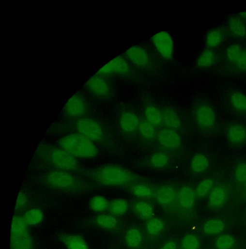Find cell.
Masks as SVG:
<instances>
[{
	"instance_id": "6da1fadb",
	"label": "cell",
	"mask_w": 246,
	"mask_h": 249,
	"mask_svg": "<svg viewBox=\"0 0 246 249\" xmlns=\"http://www.w3.org/2000/svg\"><path fill=\"white\" fill-rule=\"evenodd\" d=\"M91 179L100 185L108 187L128 186L138 180L136 175L130 171L114 165H103L91 170Z\"/></svg>"
},
{
	"instance_id": "7a4b0ae2",
	"label": "cell",
	"mask_w": 246,
	"mask_h": 249,
	"mask_svg": "<svg viewBox=\"0 0 246 249\" xmlns=\"http://www.w3.org/2000/svg\"><path fill=\"white\" fill-rule=\"evenodd\" d=\"M41 182L50 189L71 193L84 192L89 187L85 181L72 172L58 170L45 173L41 178Z\"/></svg>"
},
{
	"instance_id": "3957f363",
	"label": "cell",
	"mask_w": 246,
	"mask_h": 249,
	"mask_svg": "<svg viewBox=\"0 0 246 249\" xmlns=\"http://www.w3.org/2000/svg\"><path fill=\"white\" fill-rule=\"evenodd\" d=\"M59 147L77 159L93 158L98 154V149L94 143L77 132L61 138Z\"/></svg>"
},
{
	"instance_id": "277c9868",
	"label": "cell",
	"mask_w": 246,
	"mask_h": 249,
	"mask_svg": "<svg viewBox=\"0 0 246 249\" xmlns=\"http://www.w3.org/2000/svg\"><path fill=\"white\" fill-rule=\"evenodd\" d=\"M38 154L54 170L73 172L80 169L77 159L59 147L45 146L40 148Z\"/></svg>"
},
{
	"instance_id": "5b68a950",
	"label": "cell",
	"mask_w": 246,
	"mask_h": 249,
	"mask_svg": "<svg viewBox=\"0 0 246 249\" xmlns=\"http://www.w3.org/2000/svg\"><path fill=\"white\" fill-rule=\"evenodd\" d=\"M29 226L23 217H14L11 228V249H34V242Z\"/></svg>"
},
{
	"instance_id": "8992f818",
	"label": "cell",
	"mask_w": 246,
	"mask_h": 249,
	"mask_svg": "<svg viewBox=\"0 0 246 249\" xmlns=\"http://www.w3.org/2000/svg\"><path fill=\"white\" fill-rule=\"evenodd\" d=\"M75 126L78 133L93 143L103 140L102 128L100 124L94 119L84 117L76 120Z\"/></svg>"
},
{
	"instance_id": "52a82bcc",
	"label": "cell",
	"mask_w": 246,
	"mask_h": 249,
	"mask_svg": "<svg viewBox=\"0 0 246 249\" xmlns=\"http://www.w3.org/2000/svg\"><path fill=\"white\" fill-rule=\"evenodd\" d=\"M88 110L87 102L80 93H76L66 102L63 109L64 115L76 120L85 117Z\"/></svg>"
},
{
	"instance_id": "ba28073f",
	"label": "cell",
	"mask_w": 246,
	"mask_h": 249,
	"mask_svg": "<svg viewBox=\"0 0 246 249\" xmlns=\"http://www.w3.org/2000/svg\"><path fill=\"white\" fill-rule=\"evenodd\" d=\"M132 70L127 60L119 56L104 65L96 74L106 78L112 76H127L131 74Z\"/></svg>"
},
{
	"instance_id": "9c48e42d",
	"label": "cell",
	"mask_w": 246,
	"mask_h": 249,
	"mask_svg": "<svg viewBox=\"0 0 246 249\" xmlns=\"http://www.w3.org/2000/svg\"><path fill=\"white\" fill-rule=\"evenodd\" d=\"M87 90L93 95L99 98H107L111 94L112 89L106 78L95 74L86 83Z\"/></svg>"
},
{
	"instance_id": "30bf717a",
	"label": "cell",
	"mask_w": 246,
	"mask_h": 249,
	"mask_svg": "<svg viewBox=\"0 0 246 249\" xmlns=\"http://www.w3.org/2000/svg\"><path fill=\"white\" fill-rule=\"evenodd\" d=\"M152 41L157 51L163 58L167 60L172 58L174 51L173 42L168 32H160L152 37Z\"/></svg>"
},
{
	"instance_id": "8fae6325",
	"label": "cell",
	"mask_w": 246,
	"mask_h": 249,
	"mask_svg": "<svg viewBox=\"0 0 246 249\" xmlns=\"http://www.w3.org/2000/svg\"><path fill=\"white\" fill-rule=\"evenodd\" d=\"M128 60L135 66L142 69H149L152 66V61L148 53L142 47L134 46L125 53Z\"/></svg>"
},
{
	"instance_id": "7c38bea8",
	"label": "cell",
	"mask_w": 246,
	"mask_h": 249,
	"mask_svg": "<svg viewBox=\"0 0 246 249\" xmlns=\"http://www.w3.org/2000/svg\"><path fill=\"white\" fill-rule=\"evenodd\" d=\"M196 118L199 125L206 130L212 129L216 121L214 110L207 105H201L197 108Z\"/></svg>"
},
{
	"instance_id": "4fadbf2b",
	"label": "cell",
	"mask_w": 246,
	"mask_h": 249,
	"mask_svg": "<svg viewBox=\"0 0 246 249\" xmlns=\"http://www.w3.org/2000/svg\"><path fill=\"white\" fill-rule=\"evenodd\" d=\"M160 144L169 149H176L181 146V140L178 134L173 129H165L161 130L158 135Z\"/></svg>"
},
{
	"instance_id": "5bb4252c",
	"label": "cell",
	"mask_w": 246,
	"mask_h": 249,
	"mask_svg": "<svg viewBox=\"0 0 246 249\" xmlns=\"http://www.w3.org/2000/svg\"><path fill=\"white\" fill-rule=\"evenodd\" d=\"M227 199L225 188L221 186L213 187L209 193L208 205L212 209H219L224 206Z\"/></svg>"
},
{
	"instance_id": "9a60e30c",
	"label": "cell",
	"mask_w": 246,
	"mask_h": 249,
	"mask_svg": "<svg viewBox=\"0 0 246 249\" xmlns=\"http://www.w3.org/2000/svg\"><path fill=\"white\" fill-rule=\"evenodd\" d=\"M229 141L233 145L240 146L246 143V128L242 124H232L228 130Z\"/></svg>"
},
{
	"instance_id": "2e32d148",
	"label": "cell",
	"mask_w": 246,
	"mask_h": 249,
	"mask_svg": "<svg viewBox=\"0 0 246 249\" xmlns=\"http://www.w3.org/2000/svg\"><path fill=\"white\" fill-rule=\"evenodd\" d=\"M122 130L126 133L135 132L139 126V119L138 115L132 112H123L120 119Z\"/></svg>"
},
{
	"instance_id": "e0dca14e",
	"label": "cell",
	"mask_w": 246,
	"mask_h": 249,
	"mask_svg": "<svg viewBox=\"0 0 246 249\" xmlns=\"http://www.w3.org/2000/svg\"><path fill=\"white\" fill-rule=\"evenodd\" d=\"M59 238L68 249H89L87 242L81 236L62 233Z\"/></svg>"
},
{
	"instance_id": "ac0fdd59",
	"label": "cell",
	"mask_w": 246,
	"mask_h": 249,
	"mask_svg": "<svg viewBox=\"0 0 246 249\" xmlns=\"http://www.w3.org/2000/svg\"><path fill=\"white\" fill-rule=\"evenodd\" d=\"M155 196L159 203L162 205H168L174 202L177 195L173 187L168 186L158 189Z\"/></svg>"
},
{
	"instance_id": "d6986e66",
	"label": "cell",
	"mask_w": 246,
	"mask_h": 249,
	"mask_svg": "<svg viewBox=\"0 0 246 249\" xmlns=\"http://www.w3.org/2000/svg\"><path fill=\"white\" fill-rule=\"evenodd\" d=\"M178 200L181 207L190 209L193 207L195 203V193L190 187L182 188L178 195Z\"/></svg>"
},
{
	"instance_id": "ffe728a7",
	"label": "cell",
	"mask_w": 246,
	"mask_h": 249,
	"mask_svg": "<svg viewBox=\"0 0 246 249\" xmlns=\"http://www.w3.org/2000/svg\"><path fill=\"white\" fill-rule=\"evenodd\" d=\"M125 239L126 243L129 247L132 249L138 248L142 242V233L138 229L131 228L127 232Z\"/></svg>"
},
{
	"instance_id": "44dd1931",
	"label": "cell",
	"mask_w": 246,
	"mask_h": 249,
	"mask_svg": "<svg viewBox=\"0 0 246 249\" xmlns=\"http://www.w3.org/2000/svg\"><path fill=\"white\" fill-rule=\"evenodd\" d=\"M95 222L98 227L107 230H113L117 225V220L114 216L108 214L97 216L95 218Z\"/></svg>"
},
{
	"instance_id": "7402d4cb",
	"label": "cell",
	"mask_w": 246,
	"mask_h": 249,
	"mask_svg": "<svg viewBox=\"0 0 246 249\" xmlns=\"http://www.w3.org/2000/svg\"><path fill=\"white\" fill-rule=\"evenodd\" d=\"M23 218L29 226H36L43 221L44 214L40 209L31 208L26 212Z\"/></svg>"
},
{
	"instance_id": "603a6c76",
	"label": "cell",
	"mask_w": 246,
	"mask_h": 249,
	"mask_svg": "<svg viewBox=\"0 0 246 249\" xmlns=\"http://www.w3.org/2000/svg\"><path fill=\"white\" fill-rule=\"evenodd\" d=\"M163 121L171 129H177L181 126V121L178 114L172 109L167 108L163 111Z\"/></svg>"
},
{
	"instance_id": "cb8c5ba5",
	"label": "cell",
	"mask_w": 246,
	"mask_h": 249,
	"mask_svg": "<svg viewBox=\"0 0 246 249\" xmlns=\"http://www.w3.org/2000/svg\"><path fill=\"white\" fill-rule=\"evenodd\" d=\"M129 208L126 201L121 199H115L109 203L108 209L111 215L120 216L125 214Z\"/></svg>"
},
{
	"instance_id": "d4e9b609",
	"label": "cell",
	"mask_w": 246,
	"mask_h": 249,
	"mask_svg": "<svg viewBox=\"0 0 246 249\" xmlns=\"http://www.w3.org/2000/svg\"><path fill=\"white\" fill-rule=\"evenodd\" d=\"M225 228V223L219 219L207 221L203 225L204 232L209 235H215L222 233Z\"/></svg>"
},
{
	"instance_id": "484cf974",
	"label": "cell",
	"mask_w": 246,
	"mask_h": 249,
	"mask_svg": "<svg viewBox=\"0 0 246 249\" xmlns=\"http://www.w3.org/2000/svg\"><path fill=\"white\" fill-rule=\"evenodd\" d=\"M191 169L194 173H201L205 171L209 166L208 158L203 155H196L191 161Z\"/></svg>"
},
{
	"instance_id": "4316f807",
	"label": "cell",
	"mask_w": 246,
	"mask_h": 249,
	"mask_svg": "<svg viewBox=\"0 0 246 249\" xmlns=\"http://www.w3.org/2000/svg\"><path fill=\"white\" fill-rule=\"evenodd\" d=\"M135 210L138 217L143 220L151 218L154 213L153 206L144 202L137 203L135 206Z\"/></svg>"
},
{
	"instance_id": "83f0119b",
	"label": "cell",
	"mask_w": 246,
	"mask_h": 249,
	"mask_svg": "<svg viewBox=\"0 0 246 249\" xmlns=\"http://www.w3.org/2000/svg\"><path fill=\"white\" fill-rule=\"evenodd\" d=\"M147 121L154 125H159L163 121V113L154 106L148 107L145 111Z\"/></svg>"
},
{
	"instance_id": "f1b7e54d",
	"label": "cell",
	"mask_w": 246,
	"mask_h": 249,
	"mask_svg": "<svg viewBox=\"0 0 246 249\" xmlns=\"http://www.w3.org/2000/svg\"><path fill=\"white\" fill-rule=\"evenodd\" d=\"M108 205L107 199L100 195L93 197L89 203L90 209L95 212H104L108 209Z\"/></svg>"
},
{
	"instance_id": "f546056e",
	"label": "cell",
	"mask_w": 246,
	"mask_h": 249,
	"mask_svg": "<svg viewBox=\"0 0 246 249\" xmlns=\"http://www.w3.org/2000/svg\"><path fill=\"white\" fill-rule=\"evenodd\" d=\"M200 245L199 238L191 233L184 235L181 241V249H200Z\"/></svg>"
},
{
	"instance_id": "4dcf8cb0",
	"label": "cell",
	"mask_w": 246,
	"mask_h": 249,
	"mask_svg": "<svg viewBox=\"0 0 246 249\" xmlns=\"http://www.w3.org/2000/svg\"><path fill=\"white\" fill-rule=\"evenodd\" d=\"M164 227V222L162 220L158 218H153L147 223L146 229L151 235H156L163 231Z\"/></svg>"
},
{
	"instance_id": "1f68e13d",
	"label": "cell",
	"mask_w": 246,
	"mask_h": 249,
	"mask_svg": "<svg viewBox=\"0 0 246 249\" xmlns=\"http://www.w3.org/2000/svg\"><path fill=\"white\" fill-rule=\"evenodd\" d=\"M231 102L237 110L246 111V96L243 93L237 92L233 93L231 97Z\"/></svg>"
},
{
	"instance_id": "d6a6232c",
	"label": "cell",
	"mask_w": 246,
	"mask_h": 249,
	"mask_svg": "<svg viewBox=\"0 0 246 249\" xmlns=\"http://www.w3.org/2000/svg\"><path fill=\"white\" fill-rule=\"evenodd\" d=\"M229 25L231 32L235 36L242 37L246 35V27L238 18H231L229 21Z\"/></svg>"
},
{
	"instance_id": "836d02e7",
	"label": "cell",
	"mask_w": 246,
	"mask_h": 249,
	"mask_svg": "<svg viewBox=\"0 0 246 249\" xmlns=\"http://www.w3.org/2000/svg\"><path fill=\"white\" fill-rule=\"evenodd\" d=\"M215 58V54L212 50H205L201 53L198 60V66L201 68L208 67L213 63Z\"/></svg>"
},
{
	"instance_id": "e575fe53",
	"label": "cell",
	"mask_w": 246,
	"mask_h": 249,
	"mask_svg": "<svg viewBox=\"0 0 246 249\" xmlns=\"http://www.w3.org/2000/svg\"><path fill=\"white\" fill-rule=\"evenodd\" d=\"M138 128L141 135L145 139H152L156 135L154 125L147 121L140 123Z\"/></svg>"
},
{
	"instance_id": "d590c367",
	"label": "cell",
	"mask_w": 246,
	"mask_h": 249,
	"mask_svg": "<svg viewBox=\"0 0 246 249\" xmlns=\"http://www.w3.org/2000/svg\"><path fill=\"white\" fill-rule=\"evenodd\" d=\"M235 244L234 238L231 235L223 234L216 239L215 245L217 249H231Z\"/></svg>"
},
{
	"instance_id": "8d00e7d4",
	"label": "cell",
	"mask_w": 246,
	"mask_h": 249,
	"mask_svg": "<svg viewBox=\"0 0 246 249\" xmlns=\"http://www.w3.org/2000/svg\"><path fill=\"white\" fill-rule=\"evenodd\" d=\"M214 182L209 178L202 181L196 188V194L200 198L206 196L213 188Z\"/></svg>"
},
{
	"instance_id": "74e56055",
	"label": "cell",
	"mask_w": 246,
	"mask_h": 249,
	"mask_svg": "<svg viewBox=\"0 0 246 249\" xmlns=\"http://www.w3.org/2000/svg\"><path fill=\"white\" fill-rule=\"evenodd\" d=\"M131 191L135 196L141 198H150L153 195L152 190L148 187L142 185L133 187Z\"/></svg>"
},
{
	"instance_id": "f35d334b",
	"label": "cell",
	"mask_w": 246,
	"mask_h": 249,
	"mask_svg": "<svg viewBox=\"0 0 246 249\" xmlns=\"http://www.w3.org/2000/svg\"><path fill=\"white\" fill-rule=\"evenodd\" d=\"M169 161V157L165 154L160 153L154 155L150 160L152 166L158 168L166 166Z\"/></svg>"
},
{
	"instance_id": "ab89813d",
	"label": "cell",
	"mask_w": 246,
	"mask_h": 249,
	"mask_svg": "<svg viewBox=\"0 0 246 249\" xmlns=\"http://www.w3.org/2000/svg\"><path fill=\"white\" fill-rule=\"evenodd\" d=\"M235 178L239 183H245L246 182V162H239L235 168Z\"/></svg>"
},
{
	"instance_id": "60d3db41",
	"label": "cell",
	"mask_w": 246,
	"mask_h": 249,
	"mask_svg": "<svg viewBox=\"0 0 246 249\" xmlns=\"http://www.w3.org/2000/svg\"><path fill=\"white\" fill-rule=\"evenodd\" d=\"M222 40L221 34L217 31L210 32L206 37V42L208 46L214 47L219 45Z\"/></svg>"
},
{
	"instance_id": "b9f144b4",
	"label": "cell",
	"mask_w": 246,
	"mask_h": 249,
	"mask_svg": "<svg viewBox=\"0 0 246 249\" xmlns=\"http://www.w3.org/2000/svg\"><path fill=\"white\" fill-rule=\"evenodd\" d=\"M242 50L240 47L237 45L230 46L227 52L228 59L232 62H236Z\"/></svg>"
},
{
	"instance_id": "7bdbcfd3",
	"label": "cell",
	"mask_w": 246,
	"mask_h": 249,
	"mask_svg": "<svg viewBox=\"0 0 246 249\" xmlns=\"http://www.w3.org/2000/svg\"><path fill=\"white\" fill-rule=\"evenodd\" d=\"M29 203V200L27 196L22 192L19 194L16 205V211L18 212L24 211Z\"/></svg>"
},
{
	"instance_id": "ee69618b",
	"label": "cell",
	"mask_w": 246,
	"mask_h": 249,
	"mask_svg": "<svg viewBox=\"0 0 246 249\" xmlns=\"http://www.w3.org/2000/svg\"><path fill=\"white\" fill-rule=\"evenodd\" d=\"M235 63L239 69L246 71V50H242Z\"/></svg>"
},
{
	"instance_id": "f6af8a7d",
	"label": "cell",
	"mask_w": 246,
	"mask_h": 249,
	"mask_svg": "<svg viewBox=\"0 0 246 249\" xmlns=\"http://www.w3.org/2000/svg\"><path fill=\"white\" fill-rule=\"evenodd\" d=\"M161 249H177V245L174 241H169L164 244Z\"/></svg>"
},
{
	"instance_id": "bcb514c9",
	"label": "cell",
	"mask_w": 246,
	"mask_h": 249,
	"mask_svg": "<svg viewBox=\"0 0 246 249\" xmlns=\"http://www.w3.org/2000/svg\"><path fill=\"white\" fill-rule=\"evenodd\" d=\"M240 16L242 18L246 20V12H241L240 14Z\"/></svg>"
},
{
	"instance_id": "7dc6e473",
	"label": "cell",
	"mask_w": 246,
	"mask_h": 249,
	"mask_svg": "<svg viewBox=\"0 0 246 249\" xmlns=\"http://www.w3.org/2000/svg\"><path fill=\"white\" fill-rule=\"evenodd\" d=\"M244 190H245V193L246 195V182H245V187H244Z\"/></svg>"
}]
</instances>
